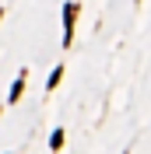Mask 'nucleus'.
<instances>
[{"mask_svg":"<svg viewBox=\"0 0 151 154\" xmlns=\"http://www.w3.org/2000/svg\"><path fill=\"white\" fill-rule=\"evenodd\" d=\"M49 144H53V151H56V147H63V130H56V133H53V140H49Z\"/></svg>","mask_w":151,"mask_h":154,"instance_id":"f03ea898","label":"nucleus"},{"mask_svg":"<svg viewBox=\"0 0 151 154\" xmlns=\"http://www.w3.org/2000/svg\"><path fill=\"white\" fill-rule=\"evenodd\" d=\"M74 18H77V7H74V4H67V7H63V21H67V35H63V42H70V32H74Z\"/></svg>","mask_w":151,"mask_h":154,"instance_id":"f257e3e1","label":"nucleus"}]
</instances>
